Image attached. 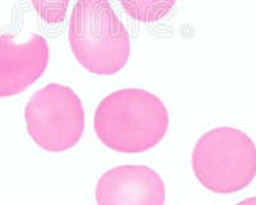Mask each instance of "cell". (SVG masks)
Masks as SVG:
<instances>
[{"label": "cell", "instance_id": "obj_9", "mask_svg": "<svg viewBox=\"0 0 256 205\" xmlns=\"http://www.w3.org/2000/svg\"><path fill=\"white\" fill-rule=\"evenodd\" d=\"M236 205H256V196L248 198V199L242 200V202H237Z\"/></svg>", "mask_w": 256, "mask_h": 205}, {"label": "cell", "instance_id": "obj_2", "mask_svg": "<svg viewBox=\"0 0 256 205\" xmlns=\"http://www.w3.org/2000/svg\"><path fill=\"white\" fill-rule=\"evenodd\" d=\"M70 49L80 64L100 76L118 74L131 54V38L109 0H77L68 28Z\"/></svg>", "mask_w": 256, "mask_h": 205}, {"label": "cell", "instance_id": "obj_4", "mask_svg": "<svg viewBox=\"0 0 256 205\" xmlns=\"http://www.w3.org/2000/svg\"><path fill=\"white\" fill-rule=\"evenodd\" d=\"M30 138L50 152L76 146L84 130V110L70 88L50 84L36 91L24 108Z\"/></svg>", "mask_w": 256, "mask_h": 205}, {"label": "cell", "instance_id": "obj_1", "mask_svg": "<svg viewBox=\"0 0 256 205\" xmlns=\"http://www.w3.org/2000/svg\"><path fill=\"white\" fill-rule=\"evenodd\" d=\"M169 127L164 102L142 88H122L100 102L94 116V130L105 146L114 152L137 154L152 149Z\"/></svg>", "mask_w": 256, "mask_h": 205}, {"label": "cell", "instance_id": "obj_7", "mask_svg": "<svg viewBox=\"0 0 256 205\" xmlns=\"http://www.w3.org/2000/svg\"><path fill=\"white\" fill-rule=\"evenodd\" d=\"M130 17L142 22L154 24L163 20L174 6L177 0H120Z\"/></svg>", "mask_w": 256, "mask_h": 205}, {"label": "cell", "instance_id": "obj_5", "mask_svg": "<svg viewBox=\"0 0 256 205\" xmlns=\"http://www.w3.org/2000/svg\"><path fill=\"white\" fill-rule=\"evenodd\" d=\"M49 64V45L32 34L24 42L0 35V98H10L34 85Z\"/></svg>", "mask_w": 256, "mask_h": 205}, {"label": "cell", "instance_id": "obj_8", "mask_svg": "<svg viewBox=\"0 0 256 205\" xmlns=\"http://www.w3.org/2000/svg\"><path fill=\"white\" fill-rule=\"evenodd\" d=\"M31 2L41 20L49 24H58L66 20L70 0H31Z\"/></svg>", "mask_w": 256, "mask_h": 205}, {"label": "cell", "instance_id": "obj_3", "mask_svg": "<svg viewBox=\"0 0 256 205\" xmlns=\"http://www.w3.org/2000/svg\"><path fill=\"white\" fill-rule=\"evenodd\" d=\"M191 162L196 178L206 190L237 192L256 177V145L241 130L216 127L198 138Z\"/></svg>", "mask_w": 256, "mask_h": 205}, {"label": "cell", "instance_id": "obj_6", "mask_svg": "<svg viewBox=\"0 0 256 205\" xmlns=\"http://www.w3.org/2000/svg\"><path fill=\"white\" fill-rule=\"evenodd\" d=\"M98 205H164L166 184L146 166H120L105 172L96 184Z\"/></svg>", "mask_w": 256, "mask_h": 205}]
</instances>
